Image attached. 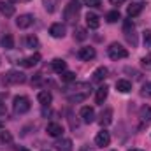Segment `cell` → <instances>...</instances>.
<instances>
[{"label":"cell","instance_id":"6da1fadb","mask_svg":"<svg viewBox=\"0 0 151 151\" xmlns=\"http://www.w3.org/2000/svg\"><path fill=\"white\" fill-rule=\"evenodd\" d=\"M88 95H90V84L88 83H77L74 88V93H67V99L72 104H79V102L86 100Z\"/></svg>","mask_w":151,"mask_h":151},{"label":"cell","instance_id":"7a4b0ae2","mask_svg":"<svg viewBox=\"0 0 151 151\" xmlns=\"http://www.w3.org/2000/svg\"><path fill=\"white\" fill-rule=\"evenodd\" d=\"M79 11H81V2L79 0H70L65 9H63V18L67 23H76L77 21V16H79Z\"/></svg>","mask_w":151,"mask_h":151},{"label":"cell","instance_id":"3957f363","mask_svg":"<svg viewBox=\"0 0 151 151\" xmlns=\"http://www.w3.org/2000/svg\"><path fill=\"white\" fill-rule=\"evenodd\" d=\"M2 81L4 84H23L27 81V76L21 70H9L2 76Z\"/></svg>","mask_w":151,"mask_h":151},{"label":"cell","instance_id":"277c9868","mask_svg":"<svg viewBox=\"0 0 151 151\" xmlns=\"http://www.w3.org/2000/svg\"><path fill=\"white\" fill-rule=\"evenodd\" d=\"M12 107H14V113L16 114H25L30 111V99L25 97V95H18L14 97L12 100Z\"/></svg>","mask_w":151,"mask_h":151},{"label":"cell","instance_id":"5b68a950","mask_svg":"<svg viewBox=\"0 0 151 151\" xmlns=\"http://www.w3.org/2000/svg\"><path fill=\"white\" fill-rule=\"evenodd\" d=\"M107 55H109V58H111V60L118 62V60H121V58H127V56H128V51H127L121 44L113 42V44L107 47Z\"/></svg>","mask_w":151,"mask_h":151},{"label":"cell","instance_id":"8992f818","mask_svg":"<svg viewBox=\"0 0 151 151\" xmlns=\"http://www.w3.org/2000/svg\"><path fill=\"white\" fill-rule=\"evenodd\" d=\"M123 34H125V37L127 40L132 44V46H137V35H135V25H134V21H132V18H128V19H125L123 21Z\"/></svg>","mask_w":151,"mask_h":151},{"label":"cell","instance_id":"52a82bcc","mask_svg":"<svg viewBox=\"0 0 151 151\" xmlns=\"http://www.w3.org/2000/svg\"><path fill=\"white\" fill-rule=\"evenodd\" d=\"M34 21H35V18H34L32 14H21V16H18L16 25H18V28L25 30V28H30V27L34 25Z\"/></svg>","mask_w":151,"mask_h":151},{"label":"cell","instance_id":"ba28073f","mask_svg":"<svg viewBox=\"0 0 151 151\" xmlns=\"http://www.w3.org/2000/svg\"><path fill=\"white\" fill-rule=\"evenodd\" d=\"M49 34H51V37H55V39H63L65 34H67V28L62 23H53L49 27Z\"/></svg>","mask_w":151,"mask_h":151},{"label":"cell","instance_id":"9c48e42d","mask_svg":"<svg viewBox=\"0 0 151 151\" xmlns=\"http://www.w3.org/2000/svg\"><path fill=\"white\" fill-rule=\"evenodd\" d=\"M95 55H97L95 47H88V46H84V47H81V49L77 51V56H79V60H83V62H90V60H93Z\"/></svg>","mask_w":151,"mask_h":151},{"label":"cell","instance_id":"30bf717a","mask_svg":"<svg viewBox=\"0 0 151 151\" xmlns=\"http://www.w3.org/2000/svg\"><path fill=\"white\" fill-rule=\"evenodd\" d=\"M79 116H81V119H83L84 123H88V125L95 121V111H93V107H90V106H84V107H81Z\"/></svg>","mask_w":151,"mask_h":151},{"label":"cell","instance_id":"8fae6325","mask_svg":"<svg viewBox=\"0 0 151 151\" xmlns=\"http://www.w3.org/2000/svg\"><path fill=\"white\" fill-rule=\"evenodd\" d=\"M95 144H97L99 148H107V146L111 144V135H109V132H106V130L99 132L97 137H95Z\"/></svg>","mask_w":151,"mask_h":151},{"label":"cell","instance_id":"7c38bea8","mask_svg":"<svg viewBox=\"0 0 151 151\" xmlns=\"http://www.w3.org/2000/svg\"><path fill=\"white\" fill-rule=\"evenodd\" d=\"M46 132H47V135H51V137H62V135H63V127H62L60 123H47Z\"/></svg>","mask_w":151,"mask_h":151},{"label":"cell","instance_id":"4fadbf2b","mask_svg":"<svg viewBox=\"0 0 151 151\" xmlns=\"http://www.w3.org/2000/svg\"><path fill=\"white\" fill-rule=\"evenodd\" d=\"M142 4L141 2H132L128 7H127V14H128V18H135V16H139L141 12H142Z\"/></svg>","mask_w":151,"mask_h":151},{"label":"cell","instance_id":"5bb4252c","mask_svg":"<svg viewBox=\"0 0 151 151\" xmlns=\"http://www.w3.org/2000/svg\"><path fill=\"white\" fill-rule=\"evenodd\" d=\"M55 150L56 151H72V141L62 137V139H58L55 142Z\"/></svg>","mask_w":151,"mask_h":151},{"label":"cell","instance_id":"9a60e30c","mask_svg":"<svg viewBox=\"0 0 151 151\" xmlns=\"http://www.w3.org/2000/svg\"><path fill=\"white\" fill-rule=\"evenodd\" d=\"M0 12L5 16V18H11V16H14V12H16V9H14V5L11 4V2H0Z\"/></svg>","mask_w":151,"mask_h":151},{"label":"cell","instance_id":"2e32d148","mask_svg":"<svg viewBox=\"0 0 151 151\" xmlns=\"http://www.w3.org/2000/svg\"><path fill=\"white\" fill-rule=\"evenodd\" d=\"M37 100H39V104L40 106H49L51 102H53V95L47 91V90H42V91H39V95H37Z\"/></svg>","mask_w":151,"mask_h":151},{"label":"cell","instance_id":"e0dca14e","mask_svg":"<svg viewBox=\"0 0 151 151\" xmlns=\"http://www.w3.org/2000/svg\"><path fill=\"white\" fill-rule=\"evenodd\" d=\"M139 118L142 121V125H150L151 123V106H142L139 111Z\"/></svg>","mask_w":151,"mask_h":151},{"label":"cell","instance_id":"ac0fdd59","mask_svg":"<svg viewBox=\"0 0 151 151\" xmlns=\"http://www.w3.org/2000/svg\"><path fill=\"white\" fill-rule=\"evenodd\" d=\"M86 25H88L91 30H97V28L100 27V18H99L97 14H93V12H88V14H86Z\"/></svg>","mask_w":151,"mask_h":151},{"label":"cell","instance_id":"d6986e66","mask_svg":"<svg viewBox=\"0 0 151 151\" xmlns=\"http://www.w3.org/2000/svg\"><path fill=\"white\" fill-rule=\"evenodd\" d=\"M51 69H53L56 74H63V72L67 70V63H65V60H62V58H55L53 63H51Z\"/></svg>","mask_w":151,"mask_h":151},{"label":"cell","instance_id":"ffe728a7","mask_svg":"<svg viewBox=\"0 0 151 151\" xmlns=\"http://www.w3.org/2000/svg\"><path fill=\"white\" fill-rule=\"evenodd\" d=\"M99 123L102 125V127H107V125H111L113 123V109H104L102 114H100V119H99Z\"/></svg>","mask_w":151,"mask_h":151},{"label":"cell","instance_id":"44dd1931","mask_svg":"<svg viewBox=\"0 0 151 151\" xmlns=\"http://www.w3.org/2000/svg\"><path fill=\"white\" fill-rule=\"evenodd\" d=\"M107 95H109V88L104 84V86H100L99 90H97V93H95V102L97 104H104V100L107 99Z\"/></svg>","mask_w":151,"mask_h":151},{"label":"cell","instance_id":"7402d4cb","mask_svg":"<svg viewBox=\"0 0 151 151\" xmlns=\"http://www.w3.org/2000/svg\"><path fill=\"white\" fill-rule=\"evenodd\" d=\"M39 62H40V55H39V53H34L32 56L23 58V60H21V65H23V67H35Z\"/></svg>","mask_w":151,"mask_h":151},{"label":"cell","instance_id":"603a6c76","mask_svg":"<svg viewBox=\"0 0 151 151\" xmlns=\"http://www.w3.org/2000/svg\"><path fill=\"white\" fill-rule=\"evenodd\" d=\"M116 90L121 91V93H128L132 90V83L127 81V79H118L116 81Z\"/></svg>","mask_w":151,"mask_h":151},{"label":"cell","instance_id":"cb8c5ba5","mask_svg":"<svg viewBox=\"0 0 151 151\" xmlns=\"http://www.w3.org/2000/svg\"><path fill=\"white\" fill-rule=\"evenodd\" d=\"M107 74H109V70H107L106 67H99V69L93 72V77H91V79H93L95 83H100V81H104V79L107 77Z\"/></svg>","mask_w":151,"mask_h":151},{"label":"cell","instance_id":"d4e9b609","mask_svg":"<svg viewBox=\"0 0 151 151\" xmlns=\"http://www.w3.org/2000/svg\"><path fill=\"white\" fill-rule=\"evenodd\" d=\"M39 37L37 35H28V37H25V47H28V49H37L39 47Z\"/></svg>","mask_w":151,"mask_h":151},{"label":"cell","instance_id":"484cf974","mask_svg":"<svg viewBox=\"0 0 151 151\" xmlns=\"http://www.w3.org/2000/svg\"><path fill=\"white\" fill-rule=\"evenodd\" d=\"M0 42H2V47H4V49H12V47H14V37H12L11 34H5Z\"/></svg>","mask_w":151,"mask_h":151},{"label":"cell","instance_id":"4316f807","mask_svg":"<svg viewBox=\"0 0 151 151\" xmlns=\"http://www.w3.org/2000/svg\"><path fill=\"white\" fill-rule=\"evenodd\" d=\"M74 39H76V40H86V39H88L86 28H81V27H77V28L74 30Z\"/></svg>","mask_w":151,"mask_h":151},{"label":"cell","instance_id":"83f0119b","mask_svg":"<svg viewBox=\"0 0 151 151\" xmlns=\"http://www.w3.org/2000/svg\"><path fill=\"white\" fill-rule=\"evenodd\" d=\"M106 19H107L109 23H116L118 19H121V14H119V11H109V12L106 14Z\"/></svg>","mask_w":151,"mask_h":151},{"label":"cell","instance_id":"f1b7e54d","mask_svg":"<svg viewBox=\"0 0 151 151\" xmlns=\"http://www.w3.org/2000/svg\"><path fill=\"white\" fill-rule=\"evenodd\" d=\"M0 142L2 144H9V142H12V135H11V132H0Z\"/></svg>","mask_w":151,"mask_h":151},{"label":"cell","instance_id":"f546056e","mask_svg":"<svg viewBox=\"0 0 151 151\" xmlns=\"http://www.w3.org/2000/svg\"><path fill=\"white\" fill-rule=\"evenodd\" d=\"M42 4H44V7H46V11L47 12H55V5H56V0H42Z\"/></svg>","mask_w":151,"mask_h":151},{"label":"cell","instance_id":"4dcf8cb0","mask_svg":"<svg viewBox=\"0 0 151 151\" xmlns=\"http://www.w3.org/2000/svg\"><path fill=\"white\" fill-rule=\"evenodd\" d=\"M62 81H65V83H72V81H76V74L74 72H70V70H65V72L62 74Z\"/></svg>","mask_w":151,"mask_h":151},{"label":"cell","instance_id":"1f68e13d","mask_svg":"<svg viewBox=\"0 0 151 151\" xmlns=\"http://www.w3.org/2000/svg\"><path fill=\"white\" fill-rule=\"evenodd\" d=\"M142 97H148V99H151V81L150 83H146L144 86H142Z\"/></svg>","mask_w":151,"mask_h":151},{"label":"cell","instance_id":"d6a6232c","mask_svg":"<svg viewBox=\"0 0 151 151\" xmlns=\"http://www.w3.org/2000/svg\"><path fill=\"white\" fill-rule=\"evenodd\" d=\"M83 4L88 5V7H99L100 5V0H83Z\"/></svg>","mask_w":151,"mask_h":151},{"label":"cell","instance_id":"836d02e7","mask_svg":"<svg viewBox=\"0 0 151 151\" xmlns=\"http://www.w3.org/2000/svg\"><path fill=\"white\" fill-rule=\"evenodd\" d=\"M142 39H144V44L146 46H151V30H146L142 34Z\"/></svg>","mask_w":151,"mask_h":151},{"label":"cell","instance_id":"e575fe53","mask_svg":"<svg viewBox=\"0 0 151 151\" xmlns=\"http://www.w3.org/2000/svg\"><path fill=\"white\" fill-rule=\"evenodd\" d=\"M141 63H142V67L150 69V67H151V55H148V56H144V58L141 60Z\"/></svg>","mask_w":151,"mask_h":151},{"label":"cell","instance_id":"d590c367","mask_svg":"<svg viewBox=\"0 0 151 151\" xmlns=\"http://www.w3.org/2000/svg\"><path fill=\"white\" fill-rule=\"evenodd\" d=\"M5 113H7V107L4 102H0V116H5Z\"/></svg>","mask_w":151,"mask_h":151},{"label":"cell","instance_id":"8d00e7d4","mask_svg":"<svg viewBox=\"0 0 151 151\" xmlns=\"http://www.w3.org/2000/svg\"><path fill=\"white\" fill-rule=\"evenodd\" d=\"M123 2H125V0H111V4H113V5H121Z\"/></svg>","mask_w":151,"mask_h":151},{"label":"cell","instance_id":"74e56055","mask_svg":"<svg viewBox=\"0 0 151 151\" xmlns=\"http://www.w3.org/2000/svg\"><path fill=\"white\" fill-rule=\"evenodd\" d=\"M81 151H95V148H90V146H83Z\"/></svg>","mask_w":151,"mask_h":151},{"label":"cell","instance_id":"f35d334b","mask_svg":"<svg viewBox=\"0 0 151 151\" xmlns=\"http://www.w3.org/2000/svg\"><path fill=\"white\" fill-rule=\"evenodd\" d=\"M11 4H18V2H27V0H9Z\"/></svg>","mask_w":151,"mask_h":151},{"label":"cell","instance_id":"ab89813d","mask_svg":"<svg viewBox=\"0 0 151 151\" xmlns=\"http://www.w3.org/2000/svg\"><path fill=\"white\" fill-rule=\"evenodd\" d=\"M2 128H4V121L0 119V130H2Z\"/></svg>","mask_w":151,"mask_h":151},{"label":"cell","instance_id":"60d3db41","mask_svg":"<svg viewBox=\"0 0 151 151\" xmlns=\"http://www.w3.org/2000/svg\"><path fill=\"white\" fill-rule=\"evenodd\" d=\"M128 151H142V150H128Z\"/></svg>","mask_w":151,"mask_h":151},{"label":"cell","instance_id":"b9f144b4","mask_svg":"<svg viewBox=\"0 0 151 151\" xmlns=\"http://www.w3.org/2000/svg\"><path fill=\"white\" fill-rule=\"evenodd\" d=\"M19 151H27V150H19Z\"/></svg>","mask_w":151,"mask_h":151}]
</instances>
